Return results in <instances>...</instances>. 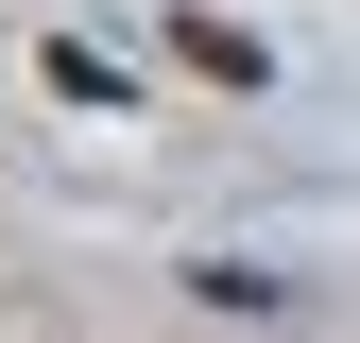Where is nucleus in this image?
Here are the masks:
<instances>
[{
	"label": "nucleus",
	"mask_w": 360,
	"mask_h": 343,
	"mask_svg": "<svg viewBox=\"0 0 360 343\" xmlns=\"http://www.w3.org/2000/svg\"><path fill=\"white\" fill-rule=\"evenodd\" d=\"M172 52H189V69H223V86H257V34H240V18H172Z\"/></svg>",
	"instance_id": "nucleus-1"
}]
</instances>
